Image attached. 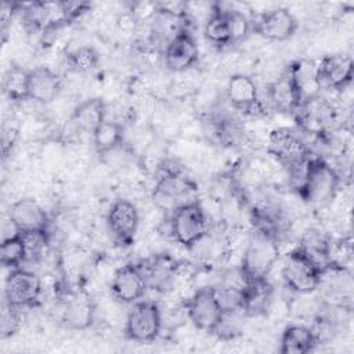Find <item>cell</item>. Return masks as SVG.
<instances>
[{
	"mask_svg": "<svg viewBox=\"0 0 354 354\" xmlns=\"http://www.w3.org/2000/svg\"><path fill=\"white\" fill-rule=\"evenodd\" d=\"M299 176V194L313 205L328 203L335 198L340 185L339 173L319 156L308 158Z\"/></svg>",
	"mask_w": 354,
	"mask_h": 354,
	"instance_id": "6da1fadb",
	"label": "cell"
},
{
	"mask_svg": "<svg viewBox=\"0 0 354 354\" xmlns=\"http://www.w3.org/2000/svg\"><path fill=\"white\" fill-rule=\"evenodd\" d=\"M279 256L277 236L257 230L250 238L248 248L243 253L239 275L242 283L267 279L270 271L275 266Z\"/></svg>",
	"mask_w": 354,
	"mask_h": 354,
	"instance_id": "7a4b0ae2",
	"label": "cell"
},
{
	"mask_svg": "<svg viewBox=\"0 0 354 354\" xmlns=\"http://www.w3.org/2000/svg\"><path fill=\"white\" fill-rule=\"evenodd\" d=\"M196 191L198 187L192 178L178 170H167L153 185L152 202L158 209L173 213L180 206L195 201Z\"/></svg>",
	"mask_w": 354,
	"mask_h": 354,
	"instance_id": "3957f363",
	"label": "cell"
},
{
	"mask_svg": "<svg viewBox=\"0 0 354 354\" xmlns=\"http://www.w3.org/2000/svg\"><path fill=\"white\" fill-rule=\"evenodd\" d=\"M206 232L207 218L199 201L185 203L171 213L170 234L181 246L194 248L205 238Z\"/></svg>",
	"mask_w": 354,
	"mask_h": 354,
	"instance_id": "277c9868",
	"label": "cell"
},
{
	"mask_svg": "<svg viewBox=\"0 0 354 354\" xmlns=\"http://www.w3.org/2000/svg\"><path fill=\"white\" fill-rule=\"evenodd\" d=\"M281 275L286 288L299 295L314 292L322 282V271L299 246L288 253Z\"/></svg>",
	"mask_w": 354,
	"mask_h": 354,
	"instance_id": "5b68a950",
	"label": "cell"
},
{
	"mask_svg": "<svg viewBox=\"0 0 354 354\" xmlns=\"http://www.w3.org/2000/svg\"><path fill=\"white\" fill-rule=\"evenodd\" d=\"M162 330V314L152 300H140L133 304L126 318L124 335L137 343H152Z\"/></svg>",
	"mask_w": 354,
	"mask_h": 354,
	"instance_id": "8992f818",
	"label": "cell"
},
{
	"mask_svg": "<svg viewBox=\"0 0 354 354\" xmlns=\"http://www.w3.org/2000/svg\"><path fill=\"white\" fill-rule=\"evenodd\" d=\"M268 151L281 165L292 171L299 170V174L310 158V149L301 136L286 127L271 131Z\"/></svg>",
	"mask_w": 354,
	"mask_h": 354,
	"instance_id": "52a82bcc",
	"label": "cell"
},
{
	"mask_svg": "<svg viewBox=\"0 0 354 354\" xmlns=\"http://www.w3.org/2000/svg\"><path fill=\"white\" fill-rule=\"evenodd\" d=\"M293 116L301 130L318 136L326 134L337 122L335 106L319 93L304 98Z\"/></svg>",
	"mask_w": 354,
	"mask_h": 354,
	"instance_id": "ba28073f",
	"label": "cell"
},
{
	"mask_svg": "<svg viewBox=\"0 0 354 354\" xmlns=\"http://www.w3.org/2000/svg\"><path fill=\"white\" fill-rule=\"evenodd\" d=\"M187 314L195 328L207 333H216L224 311L214 295L213 286L198 289L187 301Z\"/></svg>",
	"mask_w": 354,
	"mask_h": 354,
	"instance_id": "9c48e42d",
	"label": "cell"
},
{
	"mask_svg": "<svg viewBox=\"0 0 354 354\" xmlns=\"http://www.w3.org/2000/svg\"><path fill=\"white\" fill-rule=\"evenodd\" d=\"M43 285L40 277L25 268L10 270L4 283L6 303L15 307H33L41 295Z\"/></svg>",
	"mask_w": 354,
	"mask_h": 354,
	"instance_id": "30bf717a",
	"label": "cell"
},
{
	"mask_svg": "<svg viewBox=\"0 0 354 354\" xmlns=\"http://www.w3.org/2000/svg\"><path fill=\"white\" fill-rule=\"evenodd\" d=\"M354 64L348 54H329L315 64V80L318 88L343 91L353 80Z\"/></svg>",
	"mask_w": 354,
	"mask_h": 354,
	"instance_id": "8fae6325",
	"label": "cell"
},
{
	"mask_svg": "<svg viewBox=\"0 0 354 354\" xmlns=\"http://www.w3.org/2000/svg\"><path fill=\"white\" fill-rule=\"evenodd\" d=\"M297 26V19L285 7L261 12L252 21V32L270 41H285L290 39L296 33Z\"/></svg>",
	"mask_w": 354,
	"mask_h": 354,
	"instance_id": "7c38bea8",
	"label": "cell"
},
{
	"mask_svg": "<svg viewBox=\"0 0 354 354\" xmlns=\"http://www.w3.org/2000/svg\"><path fill=\"white\" fill-rule=\"evenodd\" d=\"M148 283L138 263H127L119 267L111 281V293L119 303L134 304L142 300Z\"/></svg>",
	"mask_w": 354,
	"mask_h": 354,
	"instance_id": "4fadbf2b",
	"label": "cell"
},
{
	"mask_svg": "<svg viewBox=\"0 0 354 354\" xmlns=\"http://www.w3.org/2000/svg\"><path fill=\"white\" fill-rule=\"evenodd\" d=\"M225 95L230 105L246 115H263L266 108L260 100L254 80L243 73H234L227 83Z\"/></svg>",
	"mask_w": 354,
	"mask_h": 354,
	"instance_id": "5bb4252c",
	"label": "cell"
},
{
	"mask_svg": "<svg viewBox=\"0 0 354 354\" xmlns=\"http://www.w3.org/2000/svg\"><path fill=\"white\" fill-rule=\"evenodd\" d=\"M163 58L165 65L173 72H184L192 68L199 58V50L194 35L188 29L180 28L167 40Z\"/></svg>",
	"mask_w": 354,
	"mask_h": 354,
	"instance_id": "9a60e30c",
	"label": "cell"
},
{
	"mask_svg": "<svg viewBox=\"0 0 354 354\" xmlns=\"http://www.w3.org/2000/svg\"><path fill=\"white\" fill-rule=\"evenodd\" d=\"M138 224L140 214L133 202L118 199L111 205L106 213V225L120 245H130L134 241Z\"/></svg>",
	"mask_w": 354,
	"mask_h": 354,
	"instance_id": "2e32d148",
	"label": "cell"
},
{
	"mask_svg": "<svg viewBox=\"0 0 354 354\" xmlns=\"http://www.w3.org/2000/svg\"><path fill=\"white\" fill-rule=\"evenodd\" d=\"M267 97L268 104L275 111L295 115L300 102L303 101V95L293 75L292 66H288V69L268 86Z\"/></svg>",
	"mask_w": 354,
	"mask_h": 354,
	"instance_id": "e0dca14e",
	"label": "cell"
},
{
	"mask_svg": "<svg viewBox=\"0 0 354 354\" xmlns=\"http://www.w3.org/2000/svg\"><path fill=\"white\" fill-rule=\"evenodd\" d=\"M10 221L15 232L47 231L48 217L44 209L33 198H22L11 205Z\"/></svg>",
	"mask_w": 354,
	"mask_h": 354,
	"instance_id": "ac0fdd59",
	"label": "cell"
},
{
	"mask_svg": "<svg viewBox=\"0 0 354 354\" xmlns=\"http://www.w3.org/2000/svg\"><path fill=\"white\" fill-rule=\"evenodd\" d=\"M62 90L61 77L47 66H37L29 73V100L50 104Z\"/></svg>",
	"mask_w": 354,
	"mask_h": 354,
	"instance_id": "d6986e66",
	"label": "cell"
},
{
	"mask_svg": "<svg viewBox=\"0 0 354 354\" xmlns=\"http://www.w3.org/2000/svg\"><path fill=\"white\" fill-rule=\"evenodd\" d=\"M138 264L145 275L148 288L156 290L169 289L178 268L177 263L166 254L153 256L152 259H148Z\"/></svg>",
	"mask_w": 354,
	"mask_h": 354,
	"instance_id": "ffe728a7",
	"label": "cell"
},
{
	"mask_svg": "<svg viewBox=\"0 0 354 354\" xmlns=\"http://www.w3.org/2000/svg\"><path fill=\"white\" fill-rule=\"evenodd\" d=\"M272 285L267 279H259L242 283V314L254 317L264 314L272 300Z\"/></svg>",
	"mask_w": 354,
	"mask_h": 354,
	"instance_id": "44dd1931",
	"label": "cell"
},
{
	"mask_svg": "<svg viewBox=\"0 0 354 354\" xmlns=\"http://www.w3.org/2000/svg\"><path fill=\"white\" fill-rule=\"evenodd\" d=\"M106 119V104L104 100L94 97L82 101L72 112L73 124L93 136V133L98 129V126Z\"/></svg>",
	"mask_w": 354,
	"mask_h": 354,
	"instance_id": "7402d4cb",
	"label": "cell"
},
{
	"mask_svg": "<svg viewBox=\"0 0 354 354\" xmlns=\"http://www.w3.org/2000/svg\"><path fill=\"white\" fill-rule=\"evenodd\" d=\"M318 344L315 335L311 328L306 325H289L283 329L279 353L281 354H307L315 348Z\"/></svg>",
	"mask_w": 354,
	"mask_h": 354,
	"instance_id": "603a6c76",
	"label": "cell"
},
{
	"mask_svg": "<svg viewBox=\"0 0 354 354\" xmlns=\"http://www.w3.org/2000/svg\"><path fill=\"white\" fill-rule=\"evenodd\" d=\"M205 37L217 47H225L232 44L231 30L227 10L218 4L210 7V12L205 21L203 26Z\"/></svg>",
	"mask_w": 354,
	"mask_h": 354,
	"instance_id": "cb8c5ba5",
	"label": "cell"
},
{
	"mask_svg": "<svg viewBox=\"0 0 354 354\" xmlns=\"http://www.w3.org/2000/svg\"><path fill=\"white\" fill-rule=\"evenodd\" d=\"M94 319V306L86 297L71 299L62 311V321L69 329H87Z\"/></svg>",
	"mask_w": 354,
	"mask_h": 354,
	"instance_id": "d4e9b609",
	"label": "cell"
},
{
	"mask_svg": "<svg viewBox=\"0 0 354 354\" xmlns=\"http://www.w3.org/2000/svg\"><path fill=\"white\" fill-rule=\"evenodd\" d=\"M29 73L19 65H12L7 69L3 79V93L12 102L29 100Z\"/></svg>",
	"mask_w": 354,
	"mask_h": 354,
	"instance_id": "484cf974",
	"label": "cell"
},
{
	"mask_svg": "<svg viewBox=\"0 0 354 354\" xmlns=\"http://www.w3.org/2000/svg\"><path fill=\"white\" fill-rule=\"evenodd\" d=\"M91 137L97 152H111L120 147L123 142V126L118 120L106 118L93 133Z\"/></svg>",
	"mask_w": 354,
	"mask_h": 354,
	"instance_id": "4316f807",
	"label": "cell"
},
{
	"mask_svg": "<svg viewBox=\"0 0 354 354\" xmlns=\"http://www.w3.org/2000/svg\"><path fill=\"white\" fill-rule=\"evenodd\" d=\"M26 260V248L24 238L19 232H14L11 236L3 239L0 245V263L4 268L15 270Z\"/></svg>",
	"mask_w": 354,
	"mask_h": 354,
	"instance_id": "83f0119b",
	"label": "cell"
},
{
	"mask_svg": "<svg viewBox=\"0 0 354 354\" xmlns=\"http://www.w3.org/2000/svg\"><path fill=\"white\" fill-rule=\"evenodd\" d=\"M68 65L72 71L87 73L98 66L100 54L93 46H80L71 51L66 57Z\"/></svg>",
	"mask_w": 354,
	"mask_h": 354,
	"instance_id": "f1b7e54d",
	"label": "cell"
},
{
	"mask_svg": "<svg viewBox=\"0 0 354 354\" xmlns=\"http://www.w3.org/2000/svg\"><path fill=\"white\" fill-rule=\"evenodd\" d=\"M232 44L248 37L252 32V21L241 10H227Z\"/></svg>",
	"mask_w": 354,
	"mask_h": 354,
	"instance_id": "f546056e",
	"label": "cell"
},
{
	"mask_svg": "<svg viewBox=\"0 0 354 354\" xmlns=\"http://www.w3.org/2000/svg\"><path fill=\"white\" fill-rule=\"evenodd\" d=\"M59 4H61L65 22H72L80 18L83 14H86L91 8V4L88 1L72 0V1H59Z\"/></svg>",
	"mask_w": 354,
	"mask_h": 354,
	"instance_id": "4dcf8cb0",
	"label": "cell"
},
{
	"mask_svg": "<svg viewBox=\"0 0 354 354\" xmlns=\"http://www.w3.org/2000/svg\"><path fill=\"white\" fill-rule=\"evenodd\" d=\"M18 310L10 304L6 303L3 314H1V335L3 337H7L18 329L19 325V317H18Z\"/></svg>",
	"mask_w": 354,
	"mask_h": 354,
	"instance_id": "1f68e13d",
	"label": "cell"
},
{
	"mask_svg": "<svg viewBox=\"0 0 354 354\" xmlns=\"http://www.w3.org/2000/svg\"><path fill=\"white\" fill-rule=\"evenodd\" d=\"M22 4L17 3V1H3L1 3V8H0V26H1V32L4 33L7 30V28L10 26L11 21L14 19V17L21 12Z\"/></svg>",
	"mask_w": 354,
	"mask_h": 354,
	"instance_id": "d6a6232c",
	"label": "cell"
},
{
	"mask_svg": "<svg viewBox=\"0 0 354 354\" xmlns=\"http://www.w3.org/2000/svg\"><path fill=\"white\" fill-rule=\"evenodd\" d=\"M18 137V129L15 126H12L11 123H4L3 129H1V153L3 158H7L17 141Z\"/></svg>",
	"mask_w": 354,
	"mask_h": 354,
	"instance_id": "836d02e7",
	"label": "cell"
}]
</instances>
